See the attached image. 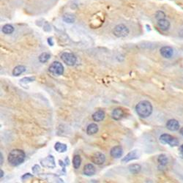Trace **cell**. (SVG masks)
Here are the masks:
<instances>
[{"instance_id":"1","label":"cell","mask_w":183,"mask_h":183,"mask_svg":"<svg viewBox=\"0 0 183 183\" xmlns=\"http://www.w3.org/2000/svg\"><path fill=\"white\" fill-rule=\"evenodd\" d=\"M26 158L25 152L22 149H13L9 153L8 161L12 166H18L22 164Z\"/></svg>"},{"instance_id":"2","label":"cell","mask_w":183,"mask_h":183,"mask_svg":"<svg viewBox=\"0 0 183 183\" xmlns=\"http://www.w3.org/2000/svg\"><path fill=\"white\" fill-rule=\"evenodd\" d=\"M136 113L141 118H147L152 113V105L147 100L140 101L135 106Z\"/></svg>"},{"instance_id":"3","label":"cell","mask_w":183,"mask_h":183,"mask_svg":"<svg viewBox=\"0 0 183 183\" xmlns=\"http://www.w3.org/2000/svg\"><path fill=\"white\" fill-rule=\"evenodd\" d=\"M160 141L163 144H168L171 147H177L179 144V140L176 137L167 133L162 134L160 136Z\"/></svg>"},{"instance_id":"4","label":"cell","mask_w":183,"mask_h":183,"mask_svg":"<svg viewBox=\"0 0 183 183\" xmlns=\"http://www.w3.org/2000/svg\"><path fill=\"white\" fill-rule=\"evenodd\" d=\"M113 33L117 38H125L129 35L130 31L124 24H118L114 27Z\"/></svg>"},{"instance_id":"5","label":"cell","mask_w":183,"mask_h":183,"mask_svg":"<svg viewBox=\"0 0 183 183\" xmlns=\"http://www.w3.org/2000/svg\"><path fill=\"white\" fill-rule=\"evenodd\" d=\"M61 59L63 62L68 66H73L76 63L77 58L73 53L64 52L61 55Z\"/></svg>"},{"instance_id":"6","label":"cell","mask_w":183,"mask_h":183,"mask_svg":"<svg viewBox=\"0 0 183 183\" xmlns=\"http://www.w3.org/2000/svg\"><path fill=\"white\" fill-rule=\"evenodd\" d=\"M48 70L51 73L55 75H61L64 73V67L59 62H54L48 68Z\"/></svg>"},{"instance_id":"7","label":"cell","mask_w":183,"mask_h":183,"mask_svg":"<svg viewBox=\"0 0 183 183\" xmlns=\"http://www.w3.org/2000/svg\"><path fill=\"white\" fill-rule=\"evenodd\" d=\"M91 161L96 165H102L105 163V156L103 153L97 152L91 156Z\"/></svg>"},{"instance_id":"8","label":"cell","mask_w":183,"mask_h":183,"mask_svg":"<svg viewBox=\"0 0 183 183\" xmlns=\"http://www.w3.org/2000/svg\"><path fill=\"white\" fill-rule=\"evenodd\" d=\"M141 153L140 151L138 150V149H135V150L131 151L128 153V155L124 157L122 159V163H128V162L131 161H134V160H137L140 158Z\"/></svg>"},{"instance_id":"9","label":"cell","mask_w":183,"mask_h":183,"mask_svg":"<svg viewBox=\"0 0 183 183\" xmlns=\"http://www.w3.org/2000/svg\"><path fill=\"white\" fill-rule=\"evenodd\" d=\"M42 166L48 168H54L56 167V163L54 158L52 155H48L40 161Z\"/></svg>"},{"instance_id":"10","label":"cell","mask_w":183,"mask_h":183,"mask_svg":"<svg viewBox=\"0 0 183 183\" xmlns=\"http://www.w3.org/2000/svg\"><path fill=\"white\" fill-rule=\"evenodd\" d=\"M161 54L166 59H170L174 55V49L171 46H163L161 48Z\"/></svg>"},{"instance_id":"11","label":"cell","mask_w":183,"mask_h":183,"mask_svg":"<svg viewBox=\"0 0 183 183\" xmlns=\"http://www.w3.org/2000/svg\"><path fill=\"white\" fill-rule=\"evenodd\" d=\"M166 128L170 131H177L179 128V123L177 119H169L166 123Z\"/></svg>"},{"instance_id":"12","label":"cell","mask_w":183,"mask_h":183,"mask_svg":"<svg viewBox=\"0 0 183 183\" xmlns=\"http://www.w3.org/2000/svg\"><path fill=\"white\" fill-rule=\"evenodd\" d=\"M123 154V149L121 146H115L111 149L110 155L114 158H119L122 157Z\"/></svg>"},{"instance_id":"13","label":"cell","mask_w":183,"mask_h":183,"mask_svg":"<svg viewBox=\"0 0 183 183\" xmlns=\"http://www.w3.org/2000/svg\"><path fill=\"white\" fill-rule=\"evenodd\" d=\"M125 112L122 108H116L112 111L111 117L114 120H120L121 119H122V117H124Z\"/></svg>"},{"instance_id":"14","label":"cell","mask_w":183,"mask_h":183,"mask_svg":"<svg viewBox=\"0 0 183 183\" xmlns=\"http://www.w3.org/2000/svg\"><path fill=\"white\" fill-rule=\"evenodd\" d=\"M83 172L86 176L91 177V176L95 175V172H96L95 167L93 166L92 164H87L84 167Z\"/></svg>"},{"instance_id":"15","label":"cell","mask_w":183,"mask_h":183,"mask_svg":"<svg viewBox=\"0 0 183 183\" xmlns=\"http://www.w3.org/2000/svg\"><path fill=\"white\" fill-rule=\"evenodd\" d=\"M170 22L166 18L161 19L158 21V26L161 29L162 31H167L170 28Z\"/></svg>"},{"instance_id":"16","label":"cell","mask_w":183,"mask_h":183,"mask_svg":"<svg viewBox=\"0 0 183 183\" xmlns=\"http://www.w3.org/2000/svg\"><path fill=\"white\" fill-rule=\"evenodd\" d=\"M105 116V112L103 110H99L92 114V119L95 122H100L104 119Z\"/></svg>"},{"instance_id":"17","label":"cell","mask_w":183,"mask_h":183,"mask_svg":"<svg viewBox=\"0 0 183 183\" xmlns=\"http://www.w3.org/2000/svg\"><path fill=\"white\" fill-rule=\"evenodd\" d=\"M98 126L95 123H92L89 125L87 128V133L88 135H94L98 133Z\"/></svg>"},{"instance_id":"18","label":"cell","mask_w":183,"mask_h":183,"mask_svg":"<svg viewBox=\"0 0 183 183\" xmlns=\"http://www.w3.org/2000/svg\"><path fill=\"white\" fill-rule=\"evenodd\" d=\"M62 20L63 22L67 23V24H73V23L75 22V18L73 14L67 13L65 14L62 16Z\"/></svg>"},{"instance_id":"19","label":"cell","mask_w":183,"mask_h":183,"mask_svg":"<svg viewBox=\"0 0 183 183\" xmlns=\"http://www.w3.org/2000/svg\"><path fill=\"white\" fill-rule=\"evenodd\" d=\"M26 70L25 66L24 65H18L14 68L13 70V75L14 76H18L23 73H24Z\"/></svg>"},{"instance_id":"20","label":"cell","mask_w":183,"mask_h":183,"mask_svg":"<svg viewBox=\"0 0 183 183\" xmlns=\"http://www.w3.org/2000/svg\"><path fill=\"white\" fill-rule=\"evenodd\" d=\"M54 149H56V151H57L58 152H65L67 151V145L65 144L60 143V142H57L54 145Z\"/></svg>"},{"instance_id":"21","label":"cell","mask_w":183,"mask_h":183,"mask_svg":"<svg viewBox=\"0 0 183 183\" xmlns=\"http://www.w3.org/2000/svg\"><path fill=\"white\" fill-rule=\"evenodd\" d=\"M158 162L160 165L162 166H166L168 163V158L166 155H160L159 157L158 158Z\"/></svg>"},{"instance_id":"22","label":"cell","mask_w":183,"mask_h":183,"mask_svg":"<svg viewBox=\"0 0 183 183\" xmlns=\"http://www.w3.org/2000/svg\"><path fill=\"white\" fill-rule=\"evenodd\" d=\"M2 31L5 35H10L14 32V27L10 24H5L2 26Z\"/></svg>"},{"instance_id":"23","label":"cell","mask_w":183,"mask_h":183,"mask_svg":"<svg viewBox=\"0 0 183 183\" xmlns=\"http://www.w3.org/2000/svg\"><path fill=\"white\" fill-rule=\"evenodd\" d=\"M141 170V166L139 164H132L129 166V171L134 175L139 173Z\"/></svg>"},{"instance_id":"24","label":"cell","mask_w":183,"mask_h":183,"mask_svg":"<svg viewBox=\"0 0 183 183\" xmlns=\"http://www.w3.org/2000/svg\"><path fill=\"white\" fill-rule=\"evenodd\" d=\"M81 163H82V159H81L80 155H75L73 159V167H74V168H75V169H78V168H79V167L81 166Z\"/></svg>"},{"instance_id":"25","label":"cell","mask_w":183,"mask_h":183,"mask_svg":"<svg viewBox=\"0 0 183 183\" xmlns=\"http://www.w3.org/2000/svg\"><path fill=\"white\" fill-rule=\"evenodd\" d=\"M51 58V54L48 52L42 53L39 56V61L42 63H45L49 60Z\"/></svg>"},{"instance_id":"26","label":"cell","mask_w":183,"mask_h":183,"mask_svg":"<svg viewBox=\"0 0 183 183\" xmlns=\"http://www.w3.org/2000/svg\"><path fill=\"white\" fill-rule=\"evenodd\" d=\"M155 17L157 20H161V19H164L166 18V14L162 10H158L157 12L155 13Z\"/></svg>"},{"instance_id":"27","label":"cell","mask_w":183,"mask_h":183,"mask_svg":"<svg viewBox=\"0 0 183 183\" xmlns=\"http://www.w3.org/2000/svg\"><path fill=\"white\" fill-rule=\"evenodd\" d=\"M35 80V77H25V78H23L22 80H21V82L24 84H28L34 82Z\"/></svg>"},{"instance_id":"28","label":"cell","mask_w":183,"mask_h":183,"mask_svg":"<svg viewBox=\"0 0 183 183\" xmlns=\"http://www.w3.org/2000/svg\"><path fill=\"white\" fill-rule=\"evenodd\" d=\"M32 177V175H30V174H25L24 176H22V178L23 180H24L25 179H28V178H29V177Z\"/></svg>"},{"instance_id":"29","label":"cell","mask_w":183,"mask_h":183,"mask_svg":"<svg viewBox=\"0 0 183 183\" xmlns=\"http://www.w3.org/2000/svg\"><path fill=\"white\" fill-rule=\"evenodd\" d=\"M179 155H180L181 157L183 158V144H182V145L179 147Z\"/></svg>"},{"instance_id":"30","label":"cell","mask_w":183,"mask_h":183,"mask_svg":"<svg viewBox=\"0 0 183 183\" xmlns=\"http://www.w3.org/2000/svg\"><path fill=\"white\" fill-rule=\"evenodd\" d=\"M48 43L51 45V46H53V45H54V42H53L52 38H48Z\"/></svg>"},{"instance_id":"31","label":"cell","mask_w":183,"mask_h":183,"mask_svg":"<svg viewBox=\"0 0 183 183\" xmlns=\"http://www.w3.org/2000/svg\"><path fill=\"white\" fill-rule=\"evenodd\" d=\"M0 155H1V163H0V165H2L3 163V156H2V153H0Z\"/></svg>"},{"instance_id":"32","label":"cell","mask_w":183,"mask_h":183,"mask_svg":"<svg viewBox=\"0 0 183 183\" xmlns=\"http://www.w3.org/2000/svg\"><path fill=\"white\" fill-rule=\"evenodd\" d=\"M179 133H180V134L183 136V127L180 129V131H179Z\"/></svg>"},{"instance_id":"33","label":"cell","mask_w":183,"mask_h":183,"mask_svg":"<svg viewBox=\"0 0 183 183\" xmlns=\"http://www.w3.org/2000/svg\"><path fill=\"white\" fill-rule=\"evenodd\" d=\"M3 176H4V172L2 171V170H1V178H2Z\"/></svg>"}]
</instances>
